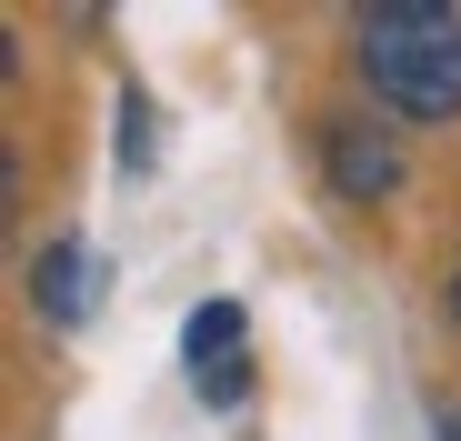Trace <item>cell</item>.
Masks as SVG:
<instances>
[{"label": "cell", "mask_w": 461, "mask_h": 441, "mask_svg": "<svg viewBox=\"0 0 461 441\" xmlns=\"http://www.w3.org/2000/svg\"><path fill=\"white\" fill-rule=\"evenodd\" d=\"M91 291H101V271H91L81 241H50V251L31 261V302H41L50 331H81V321H91Z\"/></svg>", "instance_id": "cell-4"}, {"label": "cell", "mask_w": 461, "mask_h": 441, "mask_svg": "<svg viewBox=\"0 0 461 441\" xmlns=\"http://www.w3.org/2000/svg\"><path fill=\"white\" fill-rule=\"evenodd\" d=\"M181 361H191L201 401H241L251 392V321H241V302H201L181 321Z\"/></svg>", "instance_id": "cell-2"}, {"label": "cell", "mask_w": 461, "mask_h": 441, "mask_svg": "<svg viewBox=\"0 0 461 441\" xmlns=\"http://www.w3.org/2000/svg\"><path fill=\"white\" fill-rule=\"evenodd\" d=\"M150 151H161V140H150V101L121 91V171H150Z\"/></svg>", "instance_id": "cell-5"}, {"label": "cell", "mask_w": 461, "mask_h": 441, "mask_svg": "<svg viewBox=\"0 0 461 441\" xmlns=\"http://www.w3.org/2000/svg\"><path fill=\"white\" fill-rule=\"evenodd\" d=\"M451 321H461V281H451Z\"/></svg>", "instance_id": "cell-7"}, {"label": "cell", "mask_w": 461, "mask_h": 441, "mask_svg": "<svg viewBox=\"0 0 461 441\" xmlns=\"http://www.w3.org/2000/svg\"><path fill=\"white\" fill-rule=\"evenodd\" d=\"M321 171L341 201H392L402 191V140L371 121H321Z\"/></svg>", "instance_id": "cell-3"}, {"label": "cell", "mask_w": 461, "mask_h": 441, "mask_svg": "<svg viewBox=\"0 0 461 441\" xmlns=\"http://www.w3.org/2000/svg\"><path fill=\"white\" fill-rule=\"evenodd\" d=\"M361 81L411 121H451L461 111V11H431V0L361 11Z\"/></svg>", "instance_id": "cell-1"}, {"label": "cell", "mask_w": 461, "mask_h": 441, "mask_svg": "<svg viewBox=\"0 0 461 441\" xmlns=\"http://www.w3.org/2000/svg\"><path fill=\"white\" fill-rule=\"evenodd\" d=\"M431 431H441V441H461V411H441V421H431Z\"/></svg>", "instance_id": "cell-6"}]
</instances>
